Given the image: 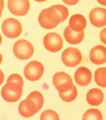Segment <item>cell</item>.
Listing matches in <instances>:
<instances>
[{"mask_svg": "<svg viewBox=\"0 0 106 120\" xmlns=\"http://www.w3.org/2000/svg\"><path fill=\"white\" fill-rule=\"evenodd\" d=\"M27 99L33 101L35 103V105L37 106V109L38 111L43 106V104H44V97H43L42 94L40 92L33 91V92H31L28 95Z\"/></svg>", "mask_w": 106, "mask_h": 120, "instance_id": "d6986e66", "label": "cell"}, {"mask_svg": "<svg viewBox=\"0 0 106 120\" xmlns=\"http://www.w3.org/2000/svg\"><path fill=\"white\" fill-rule=\"evenodd\" d=\"M85 36L84 31L77 32L73 31L69 26H67L64 31V37L67 42L71 45H77L82 42Z\"/></svg>", "mask_w": 106, "mask_h": 120, "instance_id": "9a60e30c", "label": "cell"}, {"mask_svg": "<svg viewBox=\"0 0 106 120\" xmlns=\"http://www.w3.org/2000/svg\"><path fill=\"white\" fill-rule=\"evenodd\" d=\"M104 95L103 92L98 89L94 88L89 90L86 95V100L88 103L93 106H97L103 103Z\"/></svg>", "mask_w": 106, "mask_h": 120, "instance_id": "5bb4252c", "label": "cell"}, {"mask_svg": "<svg viewBox=\"0 0 106 120\" xmlns=\"http://www.w3.org/2000/svg\"><path fill=\"white\" fill-rule=\"evenodd\" d=\"M53 84L58 92H65L73 87V81L71 76L64 71L57 72L53 76Z\"/></svg>", "mask_w": 106, "mask_h": 120, "instance_id": "8992f818", "label": "cell"}, {"mask_svg": "<svg viewBox=\"0 0 106 120\" xmlns=\"http://www.w3.org/2000/svg\"><path fill=\"white\" fill-rule=\"evenodd\" d=\"M77 94H78L77 88L75 86H73V87L67 92H59V96L61 98V99L68 103L74 101L76 98L77 97Z\"/></svg>", "mask_w": 106, "mask_h": 120, "instance_id": "ac0fdd59", "label": "cell"}, {"mask_svg": "<svg viewBox=\"0 0 106 120\" xmlns=\"http://www.w3.org/2000/svg\"><path fill=\"white\" fill-rule=\"evenodd\" d=\"M92 75L91 71L87 68L80 67L78 69L74 74V80L80 86H87L91 83Z\"/></svg>", "mask_w": 106, "mask_h": 120, "instance_id": "7c38bea8", "label": "cell"}, {"mask_svg": "<svg viewBox=\"0 0 106 120\" xmlns=\"http://www.w3.org/2000/svg\"><path fill=\"white\" fill-rule=\"evenodd\" d=\"M1 97L4 101L13 103L16 102L22 95V86L14 82H7L1 89Z\"/></svg>", "mask_w": 106, "mask_h": 120, "instance_id": "7a4b0ae2", "label": "cell"}, {"mask_svg": "<svg viewBox=\"0 0 106 120\" xmlns=\"http://www.w3.org/2000/svg\"><path fill=\"white\" fill-rule=\"evenodd\" d=\"M13 51L18 59L25 60L29 59L33 56L34 48L30 42L22 39L14 44Z\"/></svg>", "mask_w": 106, "mask_h": 120, "instance_id": "3957f363", "label": "cell"}, {"mask_svg": "<svg viewBox=\"0 0 106 120\" xmlns=\"http://www.w3.org/2000/svg\"><path fill=\"white\" fill-rule=\"evenodd\" d=\"M24 74L27 80L36 81L42 76L44 74V66L40 62L33 60L26 65L24 70Z\"/></svg>", "mask_w": 106, "mask_h": 120, "instance_id": "52a82bcc", "label": "cell"}, {"mask_svg": "<svg viewBox=\"0 0 106 120\" xmlns=\"http://www.w3.org/2000/svg\"><path fill=\"white\" fill-rule=\"evenodd\" d=\"M38 22L43 29H52L62 22L58 13L51 6L41 11L38 17Z\"/></svg>", "mask_w": 106, "mask_h": 120, "instance_id": "6da1fadb", "label": "cell"}, {"mask_svg": "<svg viewBox=\"0 0 106 120\" xmlns=\"http://www.w3.org/2000/svg\"><path fill=\"white\" fill-rule=\"evenodd\" d=\"M83 120H103V115H102L100 110H99L97 109L91 108V109H89L88 111L85 112V113L83 115Z\"/></svg>", "mask_w": 106, "mask_h": 120, "instance_id": "ffe728a7", "label": "cell"}, {"mask_svg": "<svg viewBox=\"0 0 106 120\" xmlns=\"http://www.w3.org/2000/svg\"><path fill=\"white\" fill-rule=\"evenodd\" d=\"M61 59L65 66L73 68L80 64L82 61V54L78 49L69 47L62 52Z\"/></svg>", "mask_w": 106, "mask_h": 120, "instance_id": "5b68a950", "label": "cell"}, {"mask_svg": "<svg viewBox=\"0 0 106 120\" xmlns=\"http://www.w3.org/2000/svg\"><path fill=\"white\" fill-rule=\"evenodd\" d=\"M89 20L91 24L96 27L101 28L106 26V9L95 8L89 13Z\"/></svg>", "mask_w": 106, "mask_h": 120, "instance_id": "30bf717a", "label": "cell"}, {"mask_svg": "<svg viewBox=\"0 0 106 120\" xmlns=\"http://www.w3.org/2000/svg\"><path fill=\"white\" fill-rule=\"evenodd\" d=\"M51 7L56 11V12L60 15V19H61V22L65 21L67 18L68 15H69V11L67 7H65L62 5H54V6H52Z\"/></svg>", "mask_w": 106, "mask_h": 120, "instance_id": "44dd1931", "label": "cell"}, {"mask_svg": "<svg viewBox=\"0 0 106 120\" xmlns=\"http://www.w3.org/2000/svg\"><path fill=\"white\" fill-rule=\"evenodd\" d=\"M69 26L74 31H83L87 26V21L85 17L80 14H75L69 19Z\"/></svg>", "mask_w": 106, "mask_h": 120, "instance_id": "2e32d148", "label": "cell"}, {"mask_svg": "<svg viewBox=\"0 0 106 120\" xmlns=\"http://www.w3.org/2000/svg\"><path fill=\"white\" fill-rule=\"evenodd\" d=\"M37 2H44V1H46L47 0H34Z\"/></svg>", "mask_w": 106, "mask_h": 120, "instance_id": "4316f807", "label": "cell"}, {"mask_svg": "<svg viewBox=\"0 0 106 120\" xmlns=\"http://www.w3.org/2000/svg\"><path fill=\"white\" fill-rule=\"evenodd\" d=\"M7 82H14V83H17L22 87L24 86V81L22 76L17 74H13L10 75L7 79Z\"/></svg>", "mask_w": 106, "mask_h": 120, "instance_id": "603a6c76", "label": "cell"}, {"mask_svg": "<svg viewBox=\"0 0 106 120\" xmlns=\"http://www.w3.org/2000/svg\"><path fill=\"white\" fill-rule=\"evenodd\" d=\"M1 30L6 37L13 39L20 35L22 34V27L21 23L18 19L14 18H8L3 22Z\"/></svg>", "mask_w": 106, "mask_h": 120, "instance_id": "277c9868", "label": "cell"}, {"mask_svg": "<svg viewBox=\"0 0 106 120\" xmlns=\"http://www.w3.org/2000/svg\"><path fill=\"white\" fill-rule=\"evenodd\" d=\"M89 59L95 65H102L106 63V48L101 45L93 47L89 53Z\"/></svg>", "mask_w": 106, "mask_h": 120, "instance_id": "4fadbf2b", "label": "cell"}, {"mask_svg": "<svg viewBox=\"0 0 106 120\" xmlns=\"http://www.w3.org/2000/svg\"><path fill=\"white\" fill-rule=\"evenodd\" d=\"M94 81L99 86L106 87V68H101L95 71Z\"/></svg>", "mask_w": 106, "mask_h": 120, "instance_id": "e0dca14e", "label": "cell"}, {"mask_svg": "<svg viewBox=\"0 0 106 120\" xmlns=\"http://www.w3.org/2000/svg\"><path fill=\"white\" fill-rule=\"evenodd\" d=\"M43 44L47 50L50 52H59L63 46V41L60 35L56 33L47 34L43 39Z\"/></svg>", "mask_w": 106, "mask_h": 120, "instance_id": "ba28073f", "label": "cell"}, {"mask_svg": "<svg viewBox=\"0 0 106 120\" xmlns=\"http://www.w3.org/2000/svg\"><path fill=\"white\" fill-rule=\"evenodd\" d=\"M8 8L16 16H24L29 11L30 3L29 0H8Z\"/></svg>", "mask_w": 106, "mask_h": 120, "instance_id": "9c48e42d", "label": "cell"}, {"mask_svg": "<svg viewBox=\"0 0 106 120\" xmlns=\"http://www.w3.org/2000/svg\"><path fill=\"white\" fill-rule=\"evenodd\" d=\"M97 1L101 4V5H103V6H106V0H97Z\"/></svg>", "mask_w": 106, "mask_h": 120, "instance_id": "484cf974", "label": "cell"}, {"mask_svg": "<svg viewBox=\"0 0 106 120\" xmlns=\"http://www.w3.org/2000/svg\"><path fill=\"white\" fill-rule=\"evenodd\" d=\"M79 0H62V1L67 4V5H69V6H73V5H76L78 2Z\"/></svg>", "mask_w": 106, "mask_h": 120, "instance_id": "d4e9b609", "label": "cell"}, {"mask_svg": "<svg viewBox=\"0 0 106 120\" xmlns=\"http://www.w3.org/2000/svg\"><path fill=\"white\" fill-rule=\"evenodd\" d=\"M40 119L41 120H59L60 117L59 115L54 110H47L41 114Z\"/></svg>", "mask_w": 106, "mask_h": 120, "instance_id": "7402d4cb", "label": "cell"}, {"mask_svg": "<svg viewBox=\"0 0 106 120\" xmlns=\"http://www.w3.org/2000/svg\"><path fill=\"white\" fill-rule=\"evenodd\" d=\"M18 111L21 116L24 118H29L38 112L35 103L29 99L22 101L19 103Z\"/></svg>", "mask_w": 106, "mask_h": 120, "instance_id": "8fae6325", "label": "cell"}, {"mask_svg": "<svg viewBox=\"0 0 106 120\" xmlns=\"http://www.w3.org/2000/svg\"><path fill=\"white\" fill-rule=\"evenodd\" d=\"M100 40L103 43L106 45V28L100 32Z\"/></svg>", "mask_w": 106, "mask_h": 120, "instance_id": "cb8c5ba5", "label": "cell"}]
</instances>
